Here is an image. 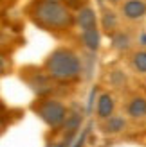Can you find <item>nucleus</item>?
I'll use <instances>...</instances> for the list:
<instances>
[{"mask_svg": "<svg viewBox=\"0 0 146 147\" xmlns=\"http://www.w3.org/2000/svg\"><path fill=\"white\" fill-rule=\"evenodd\" d=\"M103 120H105L103 131L106 135H117L126 127V120L123 119V117H119V115H110L108 119H103Z\"/></svg>", "mask_w": 146, "mask_h": 147, "instance_id": "nucleus-8", "label": "nucleus"}, {"mask_svg": "<svg viewBox=\"0 0 146 147\" xmlns=\"http://www.w3.org/2000/svg\"><path fill=\"white\" fill-rule=\"evenodd\" d=\"M87 4V0H65L67 7H83Z\"/></svg>", "mask_w": 146, "mask_h": 147, "instance_id": "nucleus-15", "label": "nucleus"}, {"mask_svg": "<svg viewBox=\"0 0 146 147\" xmlns=\"http://www.w3.org/2000/svg\"><path fill=\"white\" fill-rule=\"evenodd\" d=\"M33 109L50 129H60L63 120H65V117L69 113L67 106H65L61 100L53 99V97H40L33 104Z\"/></svg>", "mask_w": 146, "mask_h": 147, "instance_id": "nucleus-3", "label": "nucleus"}, {"mask_svg": "<svg viewBox=\"0 0 146 147\" xmlns=\"http://www.w3.org/2000/svg\"><path fill=\"white\" fill-rule=\"evenodd\" d=\"M103 25H105V29H114V27H117V20H115V16L112 13H106L105 14V20H103Z\"/></svg>", "mask_w": 146, "mask_h": 147, "instance_id": "nucleus-14", "label": "nucleus"}, {"mask_svg": "<svg viewBox=\"0 0 146 147\" xmlns=\"http://www.w3.org/2000/svg\"><path fill=\"white\" fill-rule=\"evenodd\" d=\"M43 72L56 83L69 84V83L79 81L81 72H83V65L76 52L61 47V49L53 50L47 56L45 63H43Z\"/></svg>", "mask_w": 146, "mask_h": 147, "instance_id": "nucleus-2", "label": "nucleus"}, {"mask_svg": "<svg viewBox=\"0 0 146 147\" xmlns=\"http://www.w3.org/2000/svg\"><path fill=\"white\" fill-rule=\"evenodd\" d=\"M132 67L135 68L137 74H146V50H141V52L134 54Z\"/></svg>", "mask_w": 146, "mask_h": 147, "instance_id": "nucleus-11", "label": "nucleus"}, {"mask_svg": "<svg viewBox=\"0 0 146 147\" xmlns=\"http://www.w3.org/2000/svg\"><path fill=\"white\" fill-rule=\"evenodd\" d=\"M99 40L101 38H99V32H98V27L81 31V41L89 50H98L99 49Z\"/></svg>", "mask_w": 146, "mask_h": 147, "instance_id": "nucleus-9", "label": "nucleus"}, {"mask_svg": "<svg viewBox=\"0 0 146 147\" xmlns=\"http://www.w3.org/2000/svg\"><path fill=\"white\" fill-rule=\"evenodd\" d=\"M5 129H7V120L4 119L2 115H0V136L5 133Z\"/></svg>", "mask_w": 146, "mask_h": 147, "instance_id": "nucleus-17", "label": "nucleus"}, {"mask_svg": "<svg viewBox=\"0 0 146 147\" xmlns=\"http://www.w3.org/2000/svg\"><path fill=\"white\" fill-rule=\"evenodd\" d=\"M29 16L38 27L53 32L69 31L74 25V16L70 9L60 0H34L29 5Z\"/></svg>", "mask_w": 146, "mask_h": 147, "instance_id": "nucleus-1", "label": "nucleus"}, {"mask_svg": "<svg viewBox=\"0 0 146 147\" xmlns=\"http://www.w3.org/2000/svg\"><path fill=\"white\" fill-rule=\"evenodd\" d=\"M126 113L134 120H143L146 119V99L144 97H134L126 106Z\"/></svg>", "mask_w": 146, "mask_h": 147, "instance_id": "nucleus-6", "label": "nucleus"}, {"mask_svg": "<svg viewBox=\"0 0 146 147\" xmlns=\"http://www.w3.org/2000/svg\"><path fill=\"white\" fill-rule=\"evenodd\" d=\"M13 70V59L5 52H0V77L7 76Z\"/></svg>", "mask_w": 146, "mask_h": 147, "instance_id": "nucleus-13", "label": "nucleus"}, {"mask_svg": "<svg viewBox=\"0 0 146 147\" xmlns=\"http://www.w3.org/2000/svg\"><path fill=\"white\" fill-rule=\"evenodd\" d=\"M70 144L69 142H50V144H47V147H69Z\"/></svg>", "mask_w": 146, "mask_h": 147, "instance_id": "nucleus-18", "label": "nucleus"}, {"mask_svg": "<svg viewBox=\"0 0 146 147\" xmlns=\"http://www.w3.org/2000/svg\"><path fill=\"white\" fill-rule=\"evenodd\" d=\"M87 133H89V131H83V135L79 136V140L76 142V147H83V144H85V138H87Z\"/></svg>", "mask_w": 146, "mask_h": 147, "instance_id": "nucleus-19", "label": "nucleus"}, {"mask_svg": "<svg viewBox=\"0 0 146 147\" xmlns=\"http://www.w3.org/2000/svg\"><path fill=\"white\" fill-rule=\"evenodd\" d=\"M123 13H125V16L130 18V20L143 18L146 14V4L141 2V0H128V2L123 5Z\"/></svg>", "mask_w": 146, "mask_h": 147, "instance_id": "nucleus-7", "label": "nucleus"}, {"mask_svg": "<svg viewBox=\"0 0 146 147\" xmlns=\"http://www.w3.org/2000/svg\"><path fill=\"white\" fill-rule=\"evenodd\" d=\"M78 25L81 27V31H85V29H94L96 27V14H94L92 9H89V7H83L81 11L78 13Z\"/></svg>", "mask_w": 146, "mask_h": 147, "instance_id": "nucleus-10", "label": "nucleus"}, {"mask_svg": "<svg viewBox=\"0 0 146 147\" xmlns=\"http://www.w3.org/2000/svg\"><path fill=\"white\" fill-rule=\"evenodd\" d=\"M114 109H115L114 97L110 93H101L99 100H98V108H96L98 117L99 119H108L110 115H114Z\"/></svg>", "mask_w": 146, "mask_h": 147, "instance_id": "nucleus-5", "label": "nucleus"}, {"mask_svg": "<svg viewBox=\"0 0 146 147\" xmlns=\"http://www.w3.org/2000/svg\"><path fill=\"white\" fill-rule=\"evenodd\" d=\"M141 40H143V45H146V34H143V38H141Z\"/></svg>", "mask_w": 146, "mask_h": 147, "instance_id": "nucleus-20", "label": "nucleus"}, {"mask_svg": "<svg viewBox=\"0 0 146 147\" xmlns=\"http://www.w3.org/2000/svg\"><path fill=\"white\" fill-rule=\"evenodd\" d=\"M112 2H115V0H112Z\"/></svg>", "mask_w": 146, "mask_h": 147, "instance_id": "nucleus-21", "label": "nucleus"}, {"mask_svg": "<svg viewBox=\"0 0 146 147\" xmlns=\"http://www.w3.org/2000/svg\"><path fill=\"white\" fill-rule=\"evenodd\" d=\"M112 45H114V49H117V50H126L130 47V38L126 34L119 32V34H115L112 38Z\"/></svg>", "mask_w": 146, "mask_h": 147, "instance_id": "nucleus-12", "label": "nucleus"}, {"mask_svg": "<svg viewBox=\"0 0 146 147\" xmlns=\"http://www.w3.org/2000/svg\"><path fill=\"white\" fill-rule=\"evenodd\" d=\"M27 84L31 86V90H34L40 97H47V95L53 92V83L54 81L50 79L45 72H33L31 77H25Z\"/></svg>", "mask_w": 146, "mask_h": 147, "instance_id": "nucleus-4", "label": "nucleus"}, {"mask_svg": "<svg viewBox=\"0 0 146 147\" xmlns=\"http://www.w3.org/2000/svg\"><path fill=\"white\" fill-rule=\"evenodd\" d=\"M9 47V38H5L4 34H0V52H5Z\"/></svg>", "mask_w": 146, "mask_h": 147, "instance_id": "nucleus-16", "label": "nucleus"}]
</instances>
